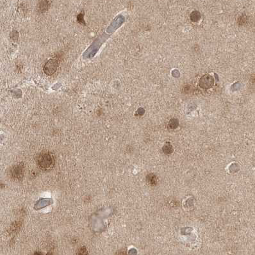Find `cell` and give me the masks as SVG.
Here are the masks:
<instances>
[{
    "instance_id": "277c9868",
    "label": "cell",
    "mask_w": 255,
    "mask_h": 255,
    "mask_svg": "<svg viewBox=\"0 0 255 255\" xmlns=\"http://www.w3.org/2000/svg\"><path fill=\"white\" fill-rule=\"evenodd\" d=\"M214 84V80L213 77L210 74H205L202 76L199 82V85L201 88L203 89H208L212 88Z\"/></svg>"
},
{
    "instance_id": "ba28073f",
    "label": "cell",
    "mask_w": 255,
    "mask_h": 255,
    "mask_svg": "<svg viewBox=\"0 0 255 255\" xmlns=\"http://www.w3.org/2000/svg\"><path fill=\"white\" fill-rule=\"evenodd\" d=\"M246 20H247V18H246V17L245 16H241L240 17V18L239 19V22L241 21L242 23H241L240 24H243L244 23H245Z\"/></svg>"
},
{
    "instance_id": "52a82bcc",
    "label": "cell",
    "mask_w": 255,
    "mask_h": 255,
    "mask_svg": "<svg viewBox=\"0 0 255 255\" xmlns=\"http://www.w3.org/2000/svg\"><path fill=\"white\" fill-rule=\"evenodd\" d=\"M178 125V121L177 119H172L169 122V126L171 128H176Z\"/></svg>"
},
{
    "instance_id": "8992f818",
    "label": "cell",
    "mask_w": 255,
    "mask_h": 255,
    "mask_svg": "<svg viewBox=\"0 0 255 255\" xmlns=\"http://www.w3.org/2000/svg\"><path fill=\"white\" fill-rule=\"evenodd\" d=\"M77 255H88L87 250L85 246H83V247H82L79 249Z\"/></svg>"
},
{
    "instance_id": "7a4b0ae2",
    "label": "cell",
    "mask_w": 255,
    "mask_h": 255,
    "mask_svg": "<svg viewBox=\"0 0 255 255\" xmlns=\"http://www.w3.org/2000/svg\"><path fill=\"white\" fill-rule=\"evenodd\" d=\"M60 61L55 59H53L48 60L44 66L43 70L44 73L48 76L53 75L59 67Z\"/></svg>"
},
{
    "instance_id": "6da1fadb",
    "label": "cell",
    "mask_w": 255,
    "mask_h": 255,
    "mask_svg": "<svg viewBox=\"0 0 255 255\" xmlns=\"http://www.w3.org/2000/svg\"><path fill=\"white\" fill-rule=\"evenodd\" d=\"M37 164L39 168L44 170L51 169L55 164L54 154L49 151L42 152L37 158Z\"/></svg>"
},
{
    "instance_id": "3957f363",
    "label": "cell",
    "mask_w": 255,
    "mask_h": 255,
    "mask_svg": "<svg viewBox=\"0 0 255 255\" xmlns=\"http://www.w3.org/2000/svg\"><path fill=\"white\" fill-rule=\"evenodd\" d=\"M24 173V165L20 163L14 165L10 170L12 178L16 180H21L23 178Z\"/></svg>"
},
{
    "instance_id": "9c48e42d",
    "label": "cell",
    "mask_w": 255,
    "mask_h": 255,
    "mask_svg": "<svg viewBox=\"0 0 255 255\" xmlns=\"http://www.w3.org/2000/svg\"><path fill=\"white\" fill-rule=\"evenodd\" d=\"M116 255H127V254L124 251H120L116 253Z\"/></svg>"
},
{
    "instance_id": "8fae6325",
    "label": "cell",
    "mask_w": 255,
    "mask_h": 255,
    "mask_svg": "<svg viewBox=\"0 0 255 255\" xmlns=\"http://www.w3.org/2000/svg\"><path fill=\"white\" fill-rule=\"evenodd\" d=\"M34 255H43V254L41 253H40V252H36V253H35Z\"/></svg>"
},
{
    "instance_id": "5b68a950",
    "label": "cell",
    "mask_w": 255,
    "mask_h": 255,
    "mask_svg": "<svg viewBox=\"0 0 255 255\" xmlns=\"http://www.w3.org/2000/svg\"><path fill=\"white\" fill-rule=\"evenodd\" d=\"M190 19L192 22H197L201 19V14L198 11L192 12L191 14Z\"/></svg>"
},
{
    "instance_id": "30bf717a",
    "label": "cell",
    "mask_w": 255,
    "mask_h": 255,
    "mask_svg": "<svg viewBox=\"0 0 255 255\" xmlns=\"http://www.w3.org/2000/svg\"><path fill=\"white\" fill-rule=\"evenodd\" d=\"M251 82L255 83V75L253 76H252V78H251Z\"/></svg>"
}]
</instances>
